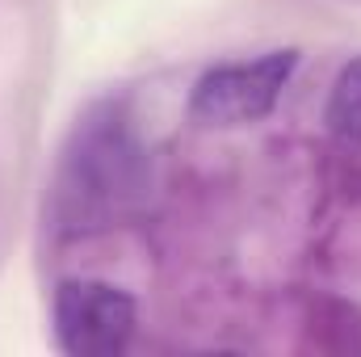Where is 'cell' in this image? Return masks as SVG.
<instances>
[{
  "label": "cell",
  "instance_id": "cell-4",
  "mask_svg": "<svg viewBox=\"0 0 361 357\" xmlns=\"http://www.w3.org/2000/svg\"><path fill=\"white\" fill-rule=\"evenodd\" d=\"M324 122L328 131L341 139V143H353L361 147V55L349 59L328 92V109H324Z\"/></svg>",
  "mask_w": 361,
  "mask_h": 357
},
{
  "label": "cell",
  "instance_id": "cell-2",
  "mask_svg": "<svg viewBox=\"0 0 361 357\" xmlns=\"http://www.w3.org/2000/svg\"><path fill=\"white\" fill-rule=\"evenodd\" d=\"M294 68H298V51L294 47L265 51V55L240 59V63H219L193 85L189 118L197 126H210V131L252 126V122L269 118L277 109Z\"/></svg>",
  "mask_w": 361,
  "mask_h": 357
},
{
  "label": "cell",
  "instance_id": "cell-1",
  "mask_svg": "<svg viewBox=\"0 0 361 357\" xmlns=\"http://www.w3.org/2000/svg\"><path fill=\"white\" fill-rule=\"evenodd\" d=\"M152 160L135 131V118L122 101H92L68 131L59 169L51 185L55 227L68 236L105 231L139 210L147 198Z\"/></svg>",
  "mask_w": 361,
  "mask_h": 357
},
{
  "label": "cell",
  "instance_id": "cell-3",
  "mask_svg": "<svg viewBox=\"0 0 361 357\" xmlns=\"http://www.w3.org/2000/svg\"><path fill=\"white\" fill-rule=\"evenodd\" d=\"M135 298L101 277H68L55 290V341L72 357H114L135 337Z\"/></svg>",
  "mask_w": 361,
  "mask_h": 357
}]
</instances>
